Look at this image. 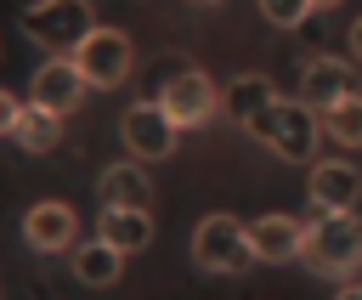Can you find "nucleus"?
<instances>
[{
  "label": "nucleus",
  "instance_id": "nucleus-1",
  "mask_svg": "<svg viewBox=\"0 0 362 300\" xmlns=\"http://www.w3.org/2000/svg\"><path fill=\"white\" fill-rule=\"evenodd\" d=\"M300 260L317 272V277H356L362 272V215L356 209H339V215H317L305 221V249Z\"/></svg>",
  "mask_w": 362,
  "mask_h": 300
},
{
  "label": "nucleus",
  "instance_id": "nucleus-2",
  "mask_svg": "<svg viewBox=\"0 0 362 300\" xmlns=\"http://www.w3.org/2000/svg\"><path fill=\"white\" fill-rule=\"evenodd\" d=\"M249 136L260 142V147H272L277 158H288V164H317V142H322V119L294 96V102H272L260 119H249Z\"/></svg>",
  "mask_w": 362,
  "mask_h": 300
},
{
  "label": "nucleus",
  "instance_id": "nucleus-3",
  "mask_svg": "<svg viewBox=\"0 0 362 300\" xmlns=\"http://www.w3.org/2000/svg\"><path fill=\"white\" fill-rule=\"evenodd\" d=\"M68 57H74V68H79V79H85L90 91H113V85H124L130 68H136V40H130L124 28H113V23H96Z\"/></svg>",
  "mask_w": 362,
  "mask_h": 300
},
{
  "label": "nucleus",
  "instance_id": "nucleus-4",
  "mask_svg": "<svg viewBox=\"0 0 362 300\" xmlns=\"http://www.w3.org/2000/svg\"><path fill=\"white\" fill-rule=\"evenodd\" d=\"M90 28H96L90 0H34V6L23 11V34H28L34 45H45L51 57H68Z\"/></svg>",
  "mask_w": 362,
  "mask_h": 300
},
{
  "label": "nucleus",
  "instance_id": "nucleus-5",
  "mask_svg": "<svg viewBox=\"0 0 362 300\" xmlns=\"http://www.w3.org/2000/svg\"><path fill=\"white\" fill-rule=\"evenodd\" d=\"M153 102L170 113L175 130H198V125H209V119L221 113V85H215L204 68H181V74H170V79L158 85Z\"/></svg>",
  "mask_w": 362,
  "mask_h": 300
},
{
  "label": "nucleus",
  "instance_id": "nucleus-6",
  "mask_svg": "<svg viewBox=\"0 0 362 300\" xmlns=\"http://www.w3.org/2000/svg\"><path fill=\"white\" fill-rule=\"evenodd\" d=\"M192 266H204V272H243L255 255H249V226L238 221V215H204L198 226H192Z\"/></svg>",
  "mask_w": 362,
  "mask_h": 300
},
{
  "label": "nucleus",
  "instance_id": "nucleus-7",
  "mask_svg": "<svg viewBox=\"0 0 362 300\" xmlns=\"http://www.w3.org/2000/svg\"><path fill=\"white\" fill-rule=\"evenodd\" d=\"M119 136H124V147H130L136 164H158V158H170L175 142H181V130L170 125V113H164L158 102H130L124 119H119Z\"/></svg>",
  "mask_w": 362,
  "mask_h": 300
},
{
  "label": "nucleus",
  "instance_id": "nucleus-8",
  "mask_svg": "<svg viewBox=\"0 0 362 300\" xmlns=\"http://www.w3.org/2000/svg\"><path fill=\"white\" fill-rule=\"evenodd\" d=\"M345 96H356V74H351L345 57H305V62H300V102H305L317 119L334 113Z\"/></svg>",
  "mask_w": 362,
  "mask_h": 300
},
{
  "label": "nucleus",
  "instance_id": "nucleus-9",
  "mask_svg": "<svg viewBox=\"0 0 362 300\" xmlns=\"http://www.w3.org/2000/svg\"><path fill=\"white\" fill-rule=\"evenodd\" d=\"M85 79H79V68H74V57H45L40 68H34V79H28V102L34 108H45V113H57V119H68L79 102H85Z\"/></svg>",
  "mask_w": 362,
  "mask_h": 300
},
{
  "label": "nucleus",
  "instance_id": "nucleus-10",
  "mask_svg": "<svg viewBox=\"0 0 362 300\" xmlns=\"http://www.w3.org/2000/svg\"><path fill=\"white\" fill-rule=\"evenodd\" d=\"M23 243L40 249V255L74 249V243H79V215H74V204H62V198L28 204V215H23Z\"/></svg>",
  "mask_w": 362,
  "mask_h": 300
},
{
  "label": "nucleus",
  "instance_id": "nucleus-11",
  "mask_svg": "<svg viewBox=\"0 0 362 300\" xmlns=\"http://www.w3.org/2000/svg\"><path fill=\"white\" fill-rule=\"evenodd\" d=\"M300 249H305V221H294V215H283V209L249 221V255H255V260L288 266V260H300Z\"/></svg>",
  "mask_w": 362,
  "mask_h": 300
},
{
  "label": "nucleus",
  "instance_id": "nucleus-12",
  "mask_svg": "<svg viewBox=\"0 0 362 300\" xmlns=\"http://www.w3.org/2000/svg\"><path fill=\"white\" fill-rule=\"evenodd\" d=\"M96 198L102 209H153V175L136 158H119L96 175Z\"/></svg>",
  "mask_w": 362,
  "mask_h": 300
},
{
  "label": "nucleus",
  "instance_id": "nucleus-13",
  "mask_svg": "<svg viewBox=\"0 0 362 300\" xmlns=\"http://www.w3.org/2000/svg\"><path fill=\"white\" fill-rule=\"evenodd\" d=\"M356 192H362V175H356L345 158H317V164H311V209H317V215L351 209Z\"/></svg>",
  "mask_w": 362,
  "mask_h": 300
},
{
  "label": "nucleus",
  "instance_id": "nucleus-14",
  "mask_svg": "<svg viewBox=\"0 0 362 300\" xmlns=\"http://www.w3.org/2000/svg\"><path fill=\"white\" fill-rule=\"evenodd\" d=\"M272 102H277V91H272L266 74H238V79H226V91H221V113L238 119L243 130H249V119H260Z\"/></svg>",
  "mask_w": 362,
  "mask_h": 300
},
{
  "label": "nucleus",
  "instance_id": "nucleus-15",
  "mask_svg": "<svg viewBox=\"0 0 362 300\" xmlns=\"http://www.w3.org/2000/svg\"><path fill=\"white\" fill-rule=\"evenodd\" d=\"M96 238L113 243L119 255H136L153 243V209H102L96 215Z\"/></svg>",
  "mask_w": 362,
  "mask_h": 300
},
{
  "label": "nucleus",
  "instance_id": "nucleus-16",
  "mask_svg": "<svg viewBox=\"0 0 362 300\" xmlns=\"http://www.w3.org/2000/svg\"><path fill=\"white\" fill-rule=\"evenodd\" d=\"M74 277H79L85 289H113V283L124 277V255H119L113 243H102V238L74 243Z\"/></svg>",
  "mask_w": 362,
  "mask_h": 300
},
{
  "label": "nucleus",
  "instance_id": "nucleus-17",
  "mask_svg": "<svg viewBox=\"0 0 362 300\" xmlns=\"http://www.w3.org/2000/svg\"><path fill=\"white\" fill-rule=\"evenodd\" d=\"M11 142H17L23 153H57V142H62V119L45 113V108H34V102H23V119H17Z\"/></svg>",
  "mask_w": 362,
  "mask_h": 300
},
{
  "label": "nucleus",
  "instance_id": "nucleus-18",
  "mask_svg": "<svg viewBox=\"0 0 362 300\" xmlns=\"http://www.w3.org/2000/svg\"><path fill=\"white\" fill-rule=\"evenodd\" d=\"M322 136H334L339 147H362V91L345 96L334 113H322Z\"/></svg>",
  "mask_w": 362,
  "mask_h": 300
},
{
  "label": "nucleus",
  "instance_id": "nucleus-19",
  "mask_svg": "<svg viewBox=\"0 0 362 300\" xmlns=\"http://www.w3.org/2000/svg\"><path fill=\"white\" fill-rule=\"evenodd\" d=\"M260 17L272 28H300L311 17V0H260Z\"/></svg>",
  "mask_w": 362,
  "mask_h": 300
},
{
  "label": "nucleus",
  "instance_id": "nucleus-20",
  "mask_svg": "<svg viewBox=\"0 0 362 300\" xmlns=\"http://www.w3.org/2000/svg\"><path fill=\"white\" fill-rule=\"evenodd\" d=\"M17 119H23V96L0 85V136H11V130H17Z\"/></svg>",
  "mask_w": 362,
  "mask_h": 300
},
{
  "label": "nucleus",
  "instance_id": "nucleus-21",
  "mask_svg": "<svg viewBox=\"0 0 362 300\" xmlns=\"http://www.w3.org/2000/svg\"><path fill=\"white\" fill-rule=\"evenodd\" d=\"M345 40H351V62H362V17L351 23V34H345Z\"/></svg>",
  "mask_w": 362,
  "mask_h": 300
},
{
  "label": "nucleus",
  "instance_id": "nucleus-22",
  "mask_svg": "<svg viewBox=\"0 0 362 300\" xmlns=\"http://www.w3.org/2000/svg\"><path fill=\"white\" fill-rule=\"evenodd\" d=\"M334 300H362V283H345V289H339Z\"/></svg>",
  "mask_w": 362,
  "mask_h": 300
},
{
  "label": "nucleus",
  "instance_id": "nucleus-23",
  "mask_svg": "<svg viewBox=\"0 0 362 300\" xmlns=\"http://www.w3.org/2000/svg\"><path fill=\"white\" fill-rule=\"evenodd\" d=\"M328 6H339V0H311V11H328Z\"/></svg>",
  "mask_w": 362,
  "mask_h": 300
},
{
  "label": "nucleus",
  "instance_id": "nucleus-24",
  "mask_svg": "<svg viewBox=\"0 0 362 300\" xmlns=\"http://www.w3.org/2000/svg\"><path fill=\"white\" fill-rule=\"evenodd\" d=\"M187 6H221V0H187Z\"/></svg>",
  "mask_w": 362,
  "mask_h": 300
}]
</instances>
